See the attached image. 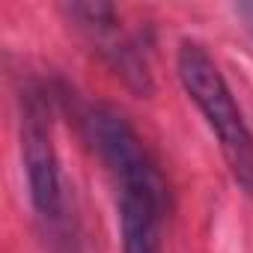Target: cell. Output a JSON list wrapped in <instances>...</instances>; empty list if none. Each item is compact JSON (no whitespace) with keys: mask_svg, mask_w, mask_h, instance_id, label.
<instances>
[{"mask_svg":"<svg viewBox=\"0 0 253 253\" xmlns=\"http://www.w3.org/2000/svg\"><path fill=\"white\" fill-rule=\"evenodd\" d=\"M21 164L27 173L30 206L45 226V232L60 235L69 226L66 209V182L54 143L51 107L42 89H21Z\"/></svg>","mask_w":253,"mask_h":253,"instance_id":"3","label":"cell"},{"mask_svg":"<svg viewBox=\"0 0 253 253\" xmlns=\"http://www.w3.org/2000/svg\"><path fill=\"white\" fill-rule=\"evenodd\" d=\"M81 128L113 182L122 253H164L170 188L143 137L110 104H89L81 116Z\"/></svg>","mask_w":253,"mask_h":253,"instance_id":"1","label":"cell"},{"mask_svg":"<svg viewBox=\"0 0 253 253\" xmlns=\"http://www.w3.org/2000/svg\"><path fill=\"white\" fill-rule=\"evenodd\" d=\"M176 72L182 89L200 107L211 134L217 137L232 182L253 200V131L247 128L220 66L203 42L182 39L176 51Z\"/></svg>","mask_w":253,"mask_h":253,"instance_id":"2","label":"cell"}]
</instances>
